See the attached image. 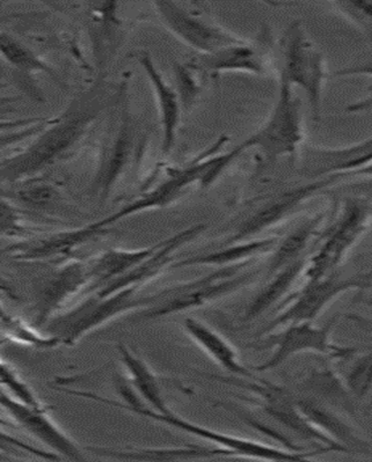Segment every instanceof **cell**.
Returning <instances> with one entry per match:
<instances>
[{"label":"cell","instance_id":"cell-2","mask_svg":"<svg viewBox=\"0 0 372 462\" xmlns=\"http://www.w3.org/2000/svg\"><path fill=\"white\" fill-rule=\"evenodd\" d=\"M371 227L372 208L365 199L354 195L335 199L302 278L316 281L337 273Z\"/></svg>","mask_w":372,"mask_h":462},{"label":"cell","instance_id":"cell-10","mask_svg":"<svg viewBox=\"0 0 372 462\" xmlns=\"http://www.w3.org/2000/svg\"><path fill=\"white\" fill-rule=\"evenodd\" d=\"M211 377L228 385L245 388L251 392L253 394L251 402L263 409L265 414L298 439L317 445L318 448H330L332 452L347 453L340 445L334 443L306 419L296 404L295 396L287 388L263 379L256 378L246 382L245 378H224L219 375H211Z\"/></svg>","mask_w":372,"mask_h":462},{"label":"cell","instance_id":"cell-19","mask_svg":"<svg viewBox=\"0 0 372 462\" xmlns=\"http://www.w3.org/2000/svg\"><path fill=\"white\" fill-rule=\"evenodd\" d=\"M300 392L349 419L357 417L358 401L347 390L340 372L330 365L311 369L300 383Z\"/></svg>","mask_w":372,"mask_h":462},{"label":"cell","instance_id":"cell-37","mask_svg":"<svg viewBox=\"0 0 372 462\" xmlns=\"http://www.w3.org/2000/svg\"><path fill=\"white\" fill-rule=\"evenodd\" d=\"M188 68H179L177 76L179 78V85H181V94L183 96L182 104H187V101H191V97L195 96V92L198 91V86L195 84L193 77Z\"/></svg>","mask_w":372,"mask_h":462},{"label":"cell","instance_id":"cell-39","mask_svg":"<svg viewBox=\"0 0 372 462\" xmlns=\"http://www.w3.org/2000/svg\"><path fill=\"white\" fill-rule=\"evenodd\" d=\"M366 304L372 309V300H365ZM347 320L353 322L359 330L365 331L367 334L372 335V318L362 316L358 313L346 314Z\"/></svg>","mask_w":372,"mask_h":462},{"label":"cell","instance_id":"cell-20","mask_svg":"<svg viewBox=\"0 0 372 462\" xmlns=\"http://www.w3.org/2000/svg\"><path fill=\"white\" fill-rule=\"evenodd\" d=\"M134 139L133 122L130 120L129 113L126 110L121 117V124L118 125L116 136L105 150L96 181H94L93 189L100 196L101 199L105 200L108 198L112 188L124 173L126 166L128 165L129 159L132 157Z\"/></svg>","mask_w":372,"mask_h":462},{"label":"cell","instance_id":"cell-24","mask_svg":"<svg viewBox=\"0 0 372 462\" xmlns=\"http://www.w3.org/2000/svg\"><path fill=\"white\" fill-rule=\"evenodd\" d=\"M186 333L218 365L240 378L256 379V375L240 362L238 351L218 331L194 318L183 322Z\"/></svg>","mask_w":372,"mask_h":462},{"label":"cell","instance_id":"cell-16","mask_svg":"<svg viewBox=\"0 0 372 462\" xmlns=\"http://www.w3.org/2000/svg\"><path fill=\"white\" fill-rule=\"evenodd\" d=\"M88 284H91L89 268L81 263H69L51 273L38 289L36 326L46 325L57 310L63 308Z\"/></svg>","mask_w":372,"mask_h":462},{"label":"cell","instance_id":"cell-32","mask_svg":"<svg viewBox=\"0 0 372 462\" xmlns=\"http://www.w3.org/2000/svg\"><path fill=\"white\" fill-rule=\"evenodd\" d=\"M2 330L4 337L10 341L39 349H52L62 343L55 335L44 337L22 319L11 316L5 310L2 312Z\"/></svg>","mask_w":372,"mask_h":462},{"label":"cell","instance_id":"cell-41","mask_svg":"<svg viewBox=\"0 0 372 462\" xmlns=\"http://www.w3.org/2000/svg\"><path fill=\"white\" fill-rule=\"evenodd\" d=\"M369 411H372V404H371V406L369 407Z\"/></svg>","mask_w":372,"mask_h":462},{"label":"cell","instance_id":"cell-28","mask_svg":"<svg viewBox=\"0 0 372 462\" xmlns=\"http://www.w3.org/2000/svg\"><path fill=\"white\" fill-rule=\"evenodd\" d=\"M117 349L118 353H120L122 363L125 364L130 379H132L134 387L140 392L145 402L150 404L151 409L161 412V414H170L172 411L167 406L165 399H163L159 380L155 377L148 364L138 357V356L133 354V351H130L129 347L125 346L124 343H120Z\"/></svg>","mask_w":372,"mask_h":462},{"label":"cell","instance_id":"cell-3","mask_svg":"<svg viewBox=\"0 0 372 462\" xmlns=\"http://www.w3.org/2000/svg\"><path fill=\"white\" fill-rule=\"evenodd\" d=\"M275 68L279 81H284L293 88H300L308 100L313 121H321L329 69L324 54L300 20L289 23L281 35Z\"/></svg>","mask_w":372,"mask_h":462},{"label":"cell","instance_id":"cell-29","mask_svg":"<svg viewBox=\"0 0 372 462\" xmlns=\"http://www.w3.org/2000/svg\"><path fill=\"white\" fill-rule=\"evenodd\" d=\"M157 247L158 244L149 248L140 249V251L112 249V251L106 252L89 268L91 289L101 288V286L109 283L110 281L132 272L143 261L148 259Z\"/></svg>","mask_w":372,"mask_h":462},{"label":"cell","instance_id":"cell-33","mask_svg":"<svg viewBox=\"0 0 372 462\" xmlns=\"http://www.w3.org/2000/svg\"><path fill=\"white\" fill-rule=\"evenodd\" d=\"M2 52L4 59L8 63L14 65L20 71L23 72H46L51 77H55L54 69L48 67L46 63L41 60L34 54H32L26 47L15 41L11 36L4 32L2 35Z\"/></svg>","mask_w":372,"mask_h":462},{"label":"cell","instance_id":"cell-36","mask_svg":"<svg viewBox=\"0 0 372 462\" xmlns=\"http://www.w3.org/2000/svg\"><path fill=\"white\" fill-rule=\"evenodd\" d=\"M2 231L4 236H16L26 233L22 219L18 215V211L5 199L2 204Z\"/></svg>","mask_w":372,"mask_h":462},{"label":"cell","instance_id":"cell-15","mask_svg":"<svg viewBox=\"0 0 372 462\" xmlns=\"http://www.w3.org/2000/svg\"><path fill=\"white\" fill-rule=\"evenodd\" d=\"M206 228V225L203 224L194 225V226L181 231L169 239L161 241L158 244L157 249L148 259L143 261L132 272L101 286L97 293L98 296L107 297L110 294L121 291V290L130 288V286H137L138 288V286L146 283V282L153 280L163 270H165L169 265L171 267L172 263L174 261V254L180 248L198 238Z\"/></svg>","mask_w":372,"mask_h":462},{"label":"cell","instance_id":"cell-40","mask_svg":"<svg viewBox=\"0 0 372 462\" xmlns=\"http://www.w3.org/2000/svg\"><path fill=\"white\" fill-rule=\"evenodd\" d=\"M60 391L64 392V393L81 396V398L86 399V396H85L86 392H77V391H72V390H60ZM137 399H140V398H138V395L136 393H132L128 396V398L126 399V404H132Z\"/></svg>","mask_w":372,"mask_h":462},{"label":"cell","instance_id":"cell-34","mask_svg":"<svg viewBox=\"0 0 372 462\" xmlns=\"http://www.w3.org/2000/svg\"><path fill=\"white\" fill-rule=\"evenodd\" d=\"M2 383L4 387L11 392L12 398L19 401L20 403L35 409L46 408L40 402L30 385L20 377L18 372L5 362L2 364Z\"/></svg>","mask_w":372,"mask_h":462},{"label":"cell","instance_id":"cell-13","mask_svg":"<svg viewBox=\"0 0 372 462\" xmlns=\"http://www.w3.org/2000/svg\"><path fill=\"white\" fill-rule=\"evenodd\" d=\"M153 5L167 30L201 55L214 54L220 49L245 42V40L177 3L155 2Z\"/></svg>","mask_w":372,"mask_h":462},{"label":"cell","instance_id":"cell-6","mask_svg":"<svg viewBox=\"0 0 372 462\" xmlns=\"http://www.w3.org/2000/svg\"><path fill=\"white\" fill-rule=\"evenodd\" d=\"M371 286L372 269L349 277H342L337 272L316 281H306L304 286L281 302L276 316L261 330L260 335L265 337L282 327L298 322H314L343 294L366 291Z\"/></svg>","mask_w":372,"mask_h":462},{"label":"cell","instance_id":"cell-7","mask_svg":"<svg viewBox=\"0 0 372 462\" xmlns=\"http://www.w3.org/2000/svg\"><path fill=\"white\" fill-rule=\"evenodd\" d=\"M341 314H334L325 325L316 326L313 322H298L282 327L277 333L265 335L256 350L272 349L273 354L260 365L253 367L257 372L277 369L282 364L302 354L325 356L330 361L341 362L358 353V347L335 345L332 339L335 326L340 320Z\"/></svg>","mask_w":372,"mask_h":462},{"label":"cell","instance_id":"cell-12","mask_svg":"<svg viewBox=\"0 0 372 462\" xmlns=\"http://www.w3.org/2000/svg\"><path fill=\"white\" fill-rule=\"evenodd\" d=\"M346 179H349L346 175H333V177L312 180L304 185L289 188L280 191L279 194H274L239 224L235 233L225 243V246L245 243L256 238L261 233L279 226L296 214L309 200L319 194L325 193L329 188L338 186L339 182Z\"/></svg>","mask_w":372,"mask_h":462},{"label":"cell","instance_id":"cell-31","mask_svg":"<svg viewBox=\"0 0 372 462\" xmlns=\"http://www.w3.org/2000/svg\"><path fill=\"white\" fill-rule=\"evenodd\" d=\"M23 182L14 194L18 202L38 211L59 210L62 207V196L51 183L35 179L24 180Z\"/></svg>","mask_w":372,"mask_h":462},{"label":"cell","instance_id":"cell-5","mask_svg":"<svg viewBox=\"0 0 372 462\" xmlns=\"http://www.w3.org/2000/svg\"><path fill=\"white\" fill-rule=\"evenodd\" d=\"M279 97L271 116L256 134L238 146L241 151L256 149L265 162H276L290 159L295 163L304 144L305 130L302 101L293 88L284 81H279Z\"/></svg>","mask_w":372,"mask_h":462},{"label":"cell","instance_id":"cell-4","mask_svg":"<svg viewBox=\"0 0 372 462\" xmlns=\"http://www.w3.org/2000/svg\"><path fill=\"white\" fill-rule=\"evenodd\" d=\"M248 263L227 265L208 273V275L190 282L162 290L157 294L153 305L146 308L137 320H153L185 310L203 308L230 294L239 291L255 281L256 273L248 272L238 275L241 269L246 268Z\"/></svg>","mask_w":372,"mask_h":462},{"label":"cell","instance_id":"cell-35","mask_svg":"<svg viewBox=\"0 0 372 462\" xmlns=\"http://www.w3.org/2000/svg\"><path fill=\"white\" fill-rule=\"evenodd\" d=\"M335 10L349 19L372 41V3L337 2L330 3Z\"/></svg>","mask_w":372,"mask_h":462},{"label":"cell","instance_id":"cell-23","mask_svg":"<svg viewBox=\"0 0 372 462\" xmlns=\"http://www.w3.org/2000/svg\"><path fill=\"white\" fill-rule=\"evenodd\" d=\"M105 228H97L93 225L80 230L60 232L46 238L14 245L8 248L15 260L38 261L52 259L56 256L70 254L73 249L88 240L96 238Z\"/></svg>","mask_w":372,"mask_h":462},{"label":"cell","instance_id":"cell-25","mask_svg":"<svg viewBox=\"0 0 372 462\" xmlns=\"http://www.w3.org/2000/svg\"><path fill=\"white\" fill-rule=\"evenodd\" d=\"M309 256L304 257V259L290 264L289 267L280 270L279 273H274L271 281L247 305L243 320L245 322L256 320L261 314L271 310L273 306L281 304L289 296L296 282L302 277Z\"/></svg>","mask_w":372,"mask_h":462},{"label":"cell","instance_id":"cell-26","mask_svg":"<svg viewBox=\"0 0 372 462\" xmlns=\"http://www.w3.org/2000/svg\"><path fill=\"white\" fill-rule=\"evenodd\" d=\"M88 451L99 456L116 457L120 460L133 461H179L207 459L218 456H232L231 452L223 448L200 447H183L171 448H142V449H112L88 448Z\"/></svg>","mask_w":372,"mask_h":462},{"label":"cell","instance_id":"cell-22","mask_svg":"<svg viewBox=\"0 0 372 462\" xmlns=\"http://www.w3.org/2000/svg\"><path fill=\"white\" fill-rule=\"evenodd\" d=\"M136 57L154 88L159 112H161L163 154L169 155L175 144V138H177L180 114H181V102H180L178 93L163 80L161 72L155 68L153 60L148 52H137Z\"/></svg>","mask_w":372,"mask_h":462},{"label":"cell","instance_id":"cell-14","mask_svg":"<svg viewBox=\"0 0 372 462\" xmlns=\"http://www.w3.org/2000/svg\"><path fill=\"white\" fill-rule=\"evenodd\" d=\"M2 404L4 409L12 416V419L24 430L30 432L41 443L54 449L60 456L73 461H83L85 457L79 447L62 429L57 427L54 420L48 415V409H35L20 403L12 398L6 391L2 393Z\"/></svg>","mask_w":372,"mask_h":462},{"label":"cell","instance_id":"cell-38","mask_svg":"<svg viewBox=\"0 0 372 462\" xmlns=\"http://www.w3.org/2000/svg\"><path fill=\"white\" fill-rule=\"evenodd\" d=\"M333 78L346 77H371L372 78V60L367 62L353 65V67L339 69L333 73Z\"/></svg>","mask_w":372,"mask_h":462},{"label":"cell","instance_id":"cell-11","mask_svg":"<svg viewBox=\"0 0 372 462\" xmlns=\"http://www.w3.org/2000/svg\"><path fill=\"white\" fill-rule=\"evenodd\" d=\"M228 142V138L222 137L214 145L204 151L198 158L188 163L181 169L173 170L169 178L163 180L161 185L145 194L140 199L129 203L116 212V214L100 220V222L92 224L94 227L105 228L107 225L116 223L117 220L124 219L126 217L136 214V212L151 210L170 206L178 200L187 189H190L194 183H200L201 187H209L210 175L219 162L220 155H216L223 144Z\"/></svg>","mask_w":372,"mask_h":462},{"label":"cell","instance_id":"cell-9","mask_svg":"<svg viewBox=\"0 0 372 462\" xmlns=\"http://www.w3.org/2000/svg\"><path fill=\"white\" fill-rule=\"evenodd\" d=\"M137 286H130L107 297L89 298L64 316L55 318L48 327L51 335L60 337L67 346H75L84 335L113 319L138 308H149L157 300V294L137 297Z\"/></svg>","mask_w":372,"mask_h":462},{"label":"cell","instance_id":"cell-27","mask_svg":"<svg viewBox=\"0 0 372 462\" xmlns=\"http://www.w3.org/2000/svg\"><path fill=\"white\" fill-rule=\"evenodd\" d=\"M277 241L279 240L276 238H267L230 245V246L225 249L209 253V254L179 261V263L172 264L171 268L181 269L195 267V265H224V267H227V265L248 263V261H253L257 255L272 252L274 247L276 246Z\"/></svg>","mask_w":372,"mask_h":462},{"label":"cell","instance_id":"cell-21","mask_svg":"<svg viewBox=\"0 0 372 462\" xmlns=\"http://www.w3.org/2000/svg\"><path fill=\"white\" fill-rule=\"evenodd\" d=\"M195 71L206 73L246 72L263 76L268 72L263 52L245 41L235 46L220 49L209 55H200L190 64Z\"/></svg>","mask_w":372,"mask_h":462},{"label":"cell","instance_id":"cell-18","mask_svg":"<svg viewBox=\"0 0 372 462\" xmlns=\"http://www.w3.org/2000/svg\"><path fill=\"white\" fill-rule=\"evenodd\" d=\"M330 210L305 218L296 225L284 238L277 241L268 263V275L279 273L304 257H308L329 219Z\"/></svg>","mask_w":372,"mask_h":462},{"label":"cell","instance_id":"cell-30","mask_svg":"<svg viewBox=\"0 0 372 462\" xmlns=\"http://www.w3.org/2000/svg\"><path fill=\"white\" fill-rule=\"evenodd\" d=\"M347 367L340 372L343 383L355 400H365L372 392V351H358L345 359Z\"/></svg>","mask_w":372,"mask_h":462},{"label":"cell","instance_id":"cell-17","mask_svg":"<svg viewBox=\"0 0 372 462\" xmlns=\"http://www.w3.org/2000/svg\"><path fill=\"white\" fill-rule=\"evenodd\" d=\"M306 419L347 453L370 455L372 445L358 435L347 417L305 395H293Z\"/></svg>","mask_w":372,"mask_h":462},{"label":"cell","instance_id":"cell-8","mask_svg":"<svg viewBox=\"0 0 372 462\" xmlns=\"http://www.w3.org/2000/svg\"><path fill=\"white\" fill-rule=\"evenodd\" d=\"M110 404H112V407L125 409V411L134 412V414L144 416L146 419L157 420V422L178 429L180 431L190 433V435L199 437V439L203 440H208L209 443L218 445L219 448L231 452L232 456L265 461L296 462L332 453L329 448H317L311 449V451H304L302 448L271 447V445L261 443V441L240 439V437L228 435V433L211 430V429L202 427V425L191 423L190 420H183L182 417L178 416L173 411H171L170 414H161V412L146 407L145 404H143L142 401L133 404V406H126L125 403L116 402V401L113 400L110 401Z\"/></svg>","mask_w":372,"mask_h":462},{"label":"cell","instance_id":"cell-1","mask_svg":"<svg viewBox=\"0 0 372 462\" xmlns=\"http://www.w3.org/2000/svg\"><path fill=\"white\" fill-rule=\"evenodd\" d=\"M102 91H105L104 86L98 85L81 94L56 125L30 149L14 158L5 159L2 163L3 181H24L69 157L91 129L102 110L107 107L109 99Z\"/></svg>","mask_w":372,"mask_h":462}]
</instances>
